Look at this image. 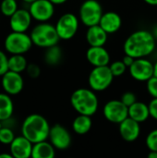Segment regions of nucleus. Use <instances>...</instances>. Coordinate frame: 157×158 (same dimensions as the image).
Listing matches in <instances>:
<instances>
[{"mask_svg":"<svg viewBox=\"0 0 157 158\" xmlns=\"http://www.w3.org/2000/svg\"><path fill=\"white\" fill-rule=\"evenodd\" d=\"M63 52L62 49L57 45H53L48 48H45L44 52V62L49 66H56L62 60Z\"/></svg>","mask_w":157,"mask_h":158,"instance_id":"nucleus-24","label":"nucleus"},{"mask_svg":"<svg viewBox=\"0 0 157 158\" xmlns=\"http://www.w3.org/2000/svg\"><path fill=\"white\" fill-rule=\"evenodd\" d=\"M70 105L78 114L93 117L98 110L99 99L91 88H79L72 93Z\"/></svg>","mask_w":157,"mask_h":158,"instance_id":"nucleus-3","label":"nucleus"},{"mask_svg":"<svg viewBox=\"0 0 157 158\" xmlns=\"http://www.w3.org/2000/svg\"><path fill=\"white\" fill-rule=\"evenodd\" d=\"M80 21L79 17L73 13L68 12L61 15L55 25L60 40L68 41L72 39L77 34Z\"/></svg>","mask_w":157,"mask_h":158,"instance_id":"nucleus-8","label":"nucleus"},{"mask_svg":"<svg viewBox=\"0 0 157 158\" xmlns=\"http://www.w3.org/2000/svg\"><path fill=\"white\" fill-rule=\"evenodd\" d=\"M120 100L124 105H126L129 107L137 101V97H136L135 94H133L132 92H126L122 94Z\"/></svg>","mask_w":157,"mask_h":158,"instance_id":"nucleus-32","label":"nucleus"},{"mask_svg":"<svg viewBox=\"0 0 157 158\" xmlns=\"http://www.w3.org/2000/svg\"><path fill=\"white\" fill-rule=\"evenodd\" d=\"M156 47V39L152 31L147 30H138L129 35L123 44L125 55L134 58L148 57L154 53Z\"/></svg>","mask_w":157,"mask_h":158,"instance_id":"nucleus-1","label":"nucleus"},{"mask_svg":"<svg viewBox=\"0 0 157 158\" xmlns=\"http://www.w3.org/2000/svg\"><path fill=\"white\" fill-rule=\"evenodd\" d=\"M3 126V124H2V121H0V129H1V127Z\"/></svg>","mask_w":157,"mask_h":158,"instance_id":"nucleus-43","label":"nucleus"},{"mask_svg":"<svg viewBox=\"0 0 157 158\" xmlns=\"http://www.w3.org/2000/svg\"><path fill=\"white\" fill-rule=\"evenodd\" d=\"M32 19L38 22H48L55 15V5L50 0H36L29 5Z\"/></svg>","mask_w":157,"mask_h":158,"instance_id":"nucleus-11","label":"nucleus"},{"mask_svg":"<svg viewBox=\"0 0 157 158\" xmlns=\"http://www.w3.org/2000/svg\"><path fill=\"white\" fill-rule=\"evenodd\" d=\"M24 3H26V4H31V3H32V2H34V1H36V0H22Z\"/></svg>","mask_w":157,"mask_h":158,"instance_id":"nucleus-42","label":"nucleus"},{"mask_svg":"<svg viewBox=\"0 0 157 158\" xmlns=\"http://www.w3.org/2000/svg\"><path fill=\"white\" fill-rule=\"evenodd\" d=\"M130 77L141 82H146L155 75V66L147 57L135 58L132 65L129 68Z\"/></svg>","mask_w":157,"mask_h":158,"instance_id":"nucleus-10","label":"nucleus"},{"mask_svg":"<svg viewBox=\"0 0 157 158\" xmlns=\"http://www.w3.org/2000/svg\"><path fill=\"white\" fill-rule=\"evenodd\" d=\"M108 66H109L110 70L113 73L114 77L122 76L128 69V67L124 64V62L122 60H116V61L112 62L111 64H109Z\"/></svg>","mask_w":157,"mask_h":158,"instance_id":"nucleus-28","label":"nucleus"},{"mask_svg":"<svg viewBox=\"0 0 157 158\" xmlns=\"http://www.w3.org/2000/svg\"><path fill=\"white\" fill-rule=\"evenodd\" d=\"M32 19L29 9L19 8L9 18V27L13 31L26 32L30 29Z\"/></svg>","mask_w":157,"mask_h":158,"instance_id":"nucleus-14","label":"nucleus"},{"mask_svg":"<svg viewBox=\"0 0 157 158\" xmlns=\"http://www.w3.org/2000/svg\"><path fill=\"white\" fill-rule=\"evenodd\" d=\"M30 36L33 45L41 48L56 45L60 40L56 26L49 22H39L31 29Z\"/></svg>","mask_w":157,"mask_h":158,"instance_id":"nucleus-4","label":"nucleus"},{"mask_svg":"<svg viewBox=\"0 0 157 158\" xmlns=\"http://www.w3.org/2000/svg\"><path fill=\"white\" fill-rule=\"evenodd\" d=\"M72 130L78 135H84L87 134L92 127H93V120L91 116L87 115H81L79 114L72 121Z\"/></svg>","mask_w":157,"mask_h":158,"instance_id":"nucleus-22","label":"nucleus"},{"mask_svg":"<svg viewBox=\"0 0 157 158\" xmlns=\"http://www.w3.org/2000/svg\"><path fill=\"white\" fill-rule=\"evenodd\" d=\"M51 126L47 119L40 114H31L21 124V134L32 143L48 140Z\"/></svg>","mask_w":157,"mask_h":158,"instance_id":"nucleus-2","label":"nucleus"},{"mask_svg":"<svg viewBox=\"0 0 157 158\" xmlns=\"http://www.w3.org/2000/svg\"><path fill=\"white\" fill-rule=\"evenodd\" d=\"M18 9L17 0H2L0 3V12L5 17L10 18Z\"/></svg>","mask_w":157,"mask_h":158,"instance_id":"nucleus-26","label":"nucleus"},{"mask_svg":"<svg viewBox=\"0 0 157 158\" xmlns=\"http://www.w3.org/2000/svg\"><path fill=\"white\" fill-rule=\"evenodd\" d=\"M8 70V56L5 52L0 50V77Z\"/></svg>","mask_w":157,"mask_h":158,"instance_id":"nucleus-33","label":"nucleus"},{"mask_svg":"<svg viewBox=\"0 0 157 158\" xmlns=\"http://www.w3.org/2000/svg\"><path fill=\"white\" fill-rule=\"evenodd\" d=\"M118 131L124 141L135 142L141 134V123L128 117L118 124Z\"/></svg>","mask_w":157,"mask_h":158,"instance_id":"nucleus-16","label":"nucleus"},{"mask_svg":"<svg viewBox=\"0 0 157 158\" xmlns=\"http://www.w3.org/2000/svg\"><path fill=\"white\" fill-rule=\"evenodd\" d=\"M134 60H135V58L132 57L131 56H129V55H125V56H124L123 59H122V61H123L124 64L128 67V69L132 65V63L134 62Z\"/></svg>","mask_w":157,"mask_h":158,"instance_id":"nucleus-35","label":"nucleus"},{"mask_svg":"<svg viewBox=\"0 0 157 158\" xmlns=\"http://www.w3.org/2000/svg\"><path fill=\"white\" fill-rule=\"evenodd\" d=\"M15 133L10 127L2 126L0 129V143L4 145H9L15 139Z\"/></svg>","mask_w":157,"mask_h":158,"instance_id":"nucleus-27","label":"nucleus"},{"mask_svg":"<svg viewBox=\"0 0 157 158\" xmlns=\"http://www.w3.org/2000/svg\"><path fill=\"white\" fill-rule=\"evenodd\" d=\"M148 158H157V152L155 151H150V153L147 156Z\"/></svg>","mask_w":157,"mask_h":158,"instance_id":"nucleus-38","label":"nucleus"},{"mask_svg":"<svg viewBox=\"0 0 157 158\" xmlns=\"http://www.w3.org/2000/svg\"><path fill=\"white\" fill-rule=\"evenodd\" d=\"M103 115L110 123L118 125L129 117V107L121 100L113 99L106 102L104 106Z\"/></svg>","mask_w":157,"mask_h":158,"instance_id":"nucleus-9","label":"nucleus"},{"mask_svg":"<svg viewBox=\"0 0 157 158\" xmlns=\"http://www.w3.org/2000/svg\"><path fill=\"white\" fill-rule=\"evenodd\" d=\"M1 86L4 92L9 95L19 94L24 87V80L21 73L7 70L1 77Z\"/></svg>","mask_w":157,"mask_h":158,"instance_id":"nucleus-13","label":"nucleus"},{"mask_svg":"<svg viewBox=\"0 0 157 158\" xmlns=\"http://www.w3.org/2000/svg\"><path fill=\"white\" fill-rule=\"evenodd\" d=\"M129 117L139 123H144L150 118L149 106L143 102L136 101L129 106Z\"/></svg>","mask_w":157,"mask_h":158,"instance_id":"nucleus-20","label":"nucleus"},{"mask_svg":"<svg viewBox=\"0 0 157 158\" xmlns=\"http://www.w3.org/2000/svg\"><path fill=\"white\" fill-rule=\"evenodd\" d=\"M152 33H153V35L155 36V38L156 39L157 41V24L153 28V30H152Z\"/></svg>","mask_w":157,"mask_h":158,"instance_id":"nucleus-40","label":"nucleus"},{"mask_svg":"<svg viewBox=\"0 0 157 158\" xmlns=\"http://www.w3.org/2000/svg\"><path fill=\"white\" fill-rule=\"evenodd\" d=\"M99 25L108 34H114L120 30L122 26V19L118 13L115 11H107L103 14Z\"/></svg>","mask_w":157,"mask_h":158,"instance_id":"nucleus-18","label":"nucleus"},{"mask_svg":"<svg viewBox=\"0 0 157 158\" xmlns=\"http://www.w3.org/2000/svg\"><path fill=\"white\" fill-rule=\"evenodd\" d=\"M14 112V103L11 95L6 93H0V121L4 122L12 118Z\"/></svg>","mask_w":157,"mask_h":158,"instance_id":"nucleus-23","label":"nucleus"},{"mask_svg":"<svg viewBox=\"0 0 157 158\" xmlns=\"http://www.w3.org/2000/svg\"><path fill=\"white\" fill-rule=\"evenodd\" d=\"M32 146L33 143L21 134L20 136H16L9 144V152L14 158L31 157Z\"/></svg>","mask_w":157,"mask_h":158,"instance_id":"nucleus-15","label":"nucleus"},{"mask_svg":"<svg viewBox=\"0 0 157 158\" xmlns=\"http://www.w3.org/2000/svg\"><path fill=\"white\" fill-rule=\"evenodd\" d=\"M0 13H1V12H0Z\"/></svg>","mask_w":157,"mask_h":158,"instance_id":"nucleus-44","label":"nucleus"},{"mask_svg":"<svg viewBox=\"0 0 157 158\" xmlns=\"http://www.w3.org/2000/svg\"><path fill=\"white\" fill-rule=\"evenodd\" d=\"M147 5L149 6H157V0H143Z\"/></svg>","mask_w":157,"mask_h":158,"instance_id":"nucleus-37","label":"nucleus"},{"mask_svg":"<svg viewBox=\"0 0 157 158\" xmlns=\"http://www.w3.org/2000/svg\"><path fill=\"white\" fill-rule=\"evenodd\" d=\"M103 14V6L98 0H85L79 9V19L87 28L99 24Z\"/></svg>","mask_w":157,"mask_h":158,"instance_id":"nucleus-7","label":"nucleus"},{"mask_svg":"<svg viewBox=\"0 0 157 158\" xmlns=\"http://www.w3.org/2000/svg\"><path fill=\"white\" fill-rule=\"evenodd\" d=\"M108 33L99 25L88 27L85 39L90 46H105L108 39Z\"/></svg>","mask_w":157,"mask_h":158,"instance_id":"nucleus-19","label":"nucleus"},{"mask_svg":"<svg viewBox=\"0 0 157 158\" xmlns=\"http://www.w3.org/2000/svg\"><path fill=\"white\" fill-rule=\"evenodd\" d=\"M114 78L109 66L93 67L88 77V84L96 93L104 92L111 86Z\"/></svg>","mask_w":157,"mask_h":158,"instance_id":"nucleus-6","label":"nucleus"},{"mask_svg":"<svg viewBox=\"0 0 157 158\" xmlns=\"http://www.w3.org/2000/svg\"><path fill=\"white\" fill-rule=\"evenodd\" d=\"M48 140L54 147L59 151H64L69 148L72 142L70 132L67 128L60 124H56L50 128Z\"/></svg>","mask_w":157,"mask_h":158,"instance_id":"nucleus-12","label":"nucleus"},{"mask_svg":"<svg viewBox=\"0 0 157 158\" xmlns=\"http://www.w3.org/2000/svg\"><path fill=\"white\" fill-rule=\"evenodd\" d=\"M12 155L9 153V154H6V153H3V154H0V158H12Z\"/></svg>","mask_w":157,"mask_h":158,"instance_id":"nucleus-39","label":"nucleus"},{"mask_svg":"<svg viewBox=\"0 0 157 158\" xmlns=\"http://www.w3.org/2000/svg\"><path fill=\"white\" fill-rule=\"evenodd\" d=\"M33 43L30 34L26 32L11 31L4 41V46L10 55H24L31 50Z\"/></svg>","mask_w":157,"mask_h":158,"instance_id":"nucleus-5","label":"nucleus"},{"mask_svg":"<svg viewBox=\"0 0 157 158\" xmlns=\"http://www.w3.org/2000/svg\"><path fill=\"white\" fill-rule=\"evenodd\" d=\"M148 106H149L150 117L157 121V98H153L148 104Z\"/></svg>","mask_w":157,"mask_h":158,"instance_id":"nucleus-34","label":"nucleus"},{"mask_svg":"<svg viewBox=\"0 0 157 158\" xmlns=\"http://www.w3.org/2000/svg\"><path fill=\"white\" fill-rule=\"evenodd\" d=\"M55 6H60V5H64L65 3H67L68 0H50Z\"/></svg>","mask_w":157,"mask_h":158,"instance_id":"nucleus-36","label":"nucleus"},{"mask_svg":"<svg viewBox=\"0 0 157 158\" xmlns=\"http://www.w3.org/2000/svg\"><path fill=\"white\" fill-rule=\"evenodd\" d=\"M56 148L47 140L33 143L31 157L32 158H54L56 156Z\"/></svg>","mask_w":157,"mask_h":158,"instance_id":"nucleus-21","label":"nucleus"},{"mask_svg":"<svg viewBox=\"0 0 157 158\" xmlns=\"http://www.w3.org/2000/svg\"><path fill=\"white\" fill-rule=\"evenodd\" d=\"M145 145L149 151L157 152V128L152 130L145 138Z\"/></svg>","mask_w":157,"mask_h":158,"instance_id":"nucleus-29","label":"nucleus"},{"mask_svg":"<svg viewBox=\"0 0 157 158\" xmlns=\"http://www.w3.org/2000/svg\"><path fill=\"white\" fill-rule=\"evenodd\" d=\"M147 93L152 96V98H157V77L153 76L146 81Z\"/></svg>","mask_w":157,"mask_h":158,"instance_id":"nucleus-30","label":"nucleus"},{"mask_svg":"<svg viewBox=\"0 0 157 158\" xmlns=\"http://www.w3.org/2000/svg\"><path fill=\"white\" fill-rule=\"evenodd\" d=\"M28 67L27 58L24 55H11L8 57V70L22 73Z\"/></svg>","mask_w":157,"mask_h":158,"instance_id":"nucleus-25","label":"nucleus"},{"mask_svg":"<svg viewBox=\"0 0 157 158\" xmlns=\"http://www.w3.org/2000/svg\"><path fill=\"white\" fill-rule=\"evenodd\" d=\"M86 59L93 67L108 66L110 55L104 46H90L86 51Z\"/></svg>","mask_w":157,"mask_h":158,"instance_id":"nucleus-17","label":"nucleus"},{"mask_svg":"<svg viewBox=\"0 0 157 158\" xmlns=\"http://www.w3.org/2000/svg\"><path fill=\"white\" fill-rule=\"evenodd\" d=\"M154 66H155V75L154 76L157 77V60L155 61V63H154Z\"/></svg>","mask_w":157,"mask_h":158,"instance_id":"nucleus-41","label":"nucleus"},{"mask_svg":"<svg viewBox=\"0 0 157 158\" xmlns=\"http://www.w3.org/2000/svg\"><path fill=\"white\" fill-rule=\"evenodd\" d=\"M27 74L30 78L31 79H37L40 74H41V69L38 65L34 64V63H31L28 64V67L26 69Z\"/></svg>","mask_w":157,"mask_h":158,"instance_id":"nucleus-31","label":"nucleus"}]
</instances>
